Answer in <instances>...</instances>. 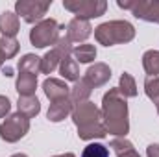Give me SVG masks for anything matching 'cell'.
<instances>
[{"instance_id":"d6986e66","label":"cell","mask_w":159,"mask_h":157,"mask_svg":"<svg viewBox=\"0 0 159 157\" xmlns=\"http://www.w3.org/2000/svg\"><path fill=\"white\" fill-rule=\"evenodd\" d=\"M106 131H107V129L96 122V124H93V126H85V128H80V137H81V139L104 137V135H106Z\"/></svg>"},{"instance_id":"4fadbf2b","label":"cell","mask_w":159,"mask_h":157,"mask_svg":"<svg viewBox=\"0 0 159 157\" xmlns=\"http://www.w3.org/2000/svg\"><path fill=\"white\" fill-rule=\"evenodd\" d=\"M69 111H70V102L69 100H56L52 105H50V109H48V118L52 120V122H59V120H63V118L69 115Z\"/></svg>"},{"instance_id":"1f68e13d","label":"cell","mask_w":159,"mask_h":157,"mask_svg":"<svg viewBox=\"0 0 159 157\" xmlns=\"http://www.w3.org/2000/svg\"><path fill=\"white\" fill-rule=\"evenodd\" d=\"M2 61H4V56H2V54H0V65H2Z\"/></svg>"},{"instance_id":"6da1fadb","label":"cell","mask_w":159,"mask_h":157,"mask_svg":"<svg viewBox=\"0 0 159 157\" xmlns=\"http://www.w3.org/2000/svg\"><path fill=\"white\" fill-rule=\"evenodd\" d=\"M104 113H106V129L115 135L128 133V120H126V102L119 98V91L113 89L104 96Z\"/></svg>"},{"instance_id":"d6a6232c","label":"cell","mask_w":159,"mask_h":157,"mask_svg":"<svg viewBox=\"0 0 159 157\" xmlns=\"http://www.w3.org/2000/svg\"><path fill=\"white\" fill-rule=\"evenodd\" d=\"M13 157H26V155H13Z\"/></svg>"},{"instance_id":"3957f363","label":"cell","mask_w":159,"mask_h":157,"mask_svg":"<svg viewBox=\"0 0 159 157\" xmlns=\"http://www.w3.org/2000/svg\"><path fill=\"white\" fill-rule=\"evenodd\" d=\"M28 131V118L22 115H13L0 126V135L7 142H15Z\"/></svg>"},{"instance_id":"ffe728a7","label":"cell","mask_w":159,"mask_h":157,"mask_svg":"<svg viewBox=\"0 0 159 157\" xmlns=\"http://www.w3.org/2000/svg\"><path fill=\"white\" fill-rule=\"evenodd\" d=\"M57 61H61L59 54H57L56 50L48 52V54L44 56V59H41V70H43V72H46V74H50V72H52V70L56 69Z\"/></svg>"},{"instance_id":"2e32d148","label":"cell","mask_w":159,"mask_h":157,"mask_svg":"<svg viewBox=\"0 0 159 157\" xmlns=\"http://www.w3.org/2000/svg\"><path fill=\"white\" fill-rule=\"evenodd\" d=\"M74 56L78 57L80 63H89V61H93L96 57V50H94L93 44H81L74 50Z\"/></svg>"},{"instance_id":"4dcf8cb0","label":"cell","mask_w":159,"mask_h":157,"mask_svg":"<svg viewBox=\"0 0 159 157\" xmlns=\"http://www.w3.org/2000/svg\"><path fill=\"white\" fill-rule=\"evenodd\" d=\"M59 157H74L72 154H67V155H59Z\"/></svg>"},{"instance_id":"5bb4252c","label":"cell","mask_w":159,"mask_h":157,"mask_svg":"<svg viewBox=\"0 0 159 157\" xmlns=\"http://www.w3.org/2000/svg\"><path fill=\"white\" fill-rule=\"evenodd\" d=\"M39 109H41V105H39L37 98H34V96H20V100H19V113L22 117H26V118L34 117V115L39 113Z\"/></svg>"},{"instance_id":"e0dca14e","label":"cell","mask_w":159,"mask_h":157,"mask_svg":"<svg viewBox=\"0 0 159 157\" xmlns=\"http://www.w3.org/2000/svg\"><path fill=\"white\" fill-rule=\"evenodd\" d=\"M144 69L150 76L159 74V52H146L144 54Z\"/></svg>"},{"instance_id":"9c48e42d","label":"cell","mask_w":159,"mask_h":157,"mask_svg":"<svg viewBox=\"0 0 159 157\" xmlns=\"http://www.w3.org/2000/svg\"><path fill=\"white\" fill-rule=\"evenodd\" d=\"M91 35V26L85 19H74L69 24V39L72 41H83Z\"/></svg>"},{"instance_id":"484cf974","label":"cell","mask_w":159,"mask_h":157,"mask_svg":"<svg viewBox=\"0 0 159 157\" xmlns=\"http://www.w3.org/2000/svg\"><path fill=\"white\" fill-rule=\"evenodd\" d=\"M111 146L119 152V155H122V154H126V152H131L133 148H131V144L129 142H124V141H113L111 142Z\"/></svg>"},{"instance_id":"d4e9b609","label":"cell","mask_w":159,"mask_h":157,"mask_svg":"<svg viewBox=\"0 0 159 157\" xmlns=\"http://www.w3.org/2000/svg\"><path fill=\"white\" fill-rule=\"evenodd\" d=\"M146 94L156 100L159 105V78H148L146 79Z\"/></svg>"},{"instance_id":"ac0fdd59","label":"cell","mask_w":159,"mask_h":157,"mask_svg":"<svg viewBox=\"0 0 159 157\" xmlns=\"http://www.w3.org/2000/svg\"><path fill=\"white\" fill-rule=\"evenodd\" d=\"M17 50H19V43L13 39V37H4V39H0V54L4 56V59L15 56Z\"/></svg>"},{"instance_id":"cb8c5ba5","label":"cell","mask_w":159,"mask_h":157,"mask_svg":"<svg viewBox=\"0 0 159 157\" xmlns=\"http://www.w3.org/2000/svg\"><path fill=\"white\" fill-rule=\"evenodd\" d=\"M89 87H91V85H89L85 79H81L80 83H76V87L72 89V98H74V100H80V102L85 100V98L89 96V92H91Z\"/></svg>"},{"instance_id":"83f0119b","label":"cell","mask_w":159,"mask_h":157,"mask_svg":"<svg viewBox=\"0 0 159 157\" xmlns=\"http://www.w3.org/2000/svg\"><path fill=\"white\" fill-rule=\"evenodd\" d=\"M148 157H159V144L148 146Z\"/></svg>"},{"instance_id":"52a82bcc","label":"cell","mask_w":159,"mask_h":157,"mask_svg":"<svg viewBox=\"0 0 159 157\" xmlns=\"http://www.w3.org/2000/svg\"><path fill=\"white\" fill-rule=\"evenodd\" d=\"M74 122L78 124V128L85 126H93L98 122V111L93 104H80V107L74 111Z\"/></svg>"},{"instance_id":"30bf717a","label":"cell","mask_w":159,"mask_h":157,"mask_svg":"<svg viewBox=\"0 0 159 157\" xmlns=\"http://www.w3.org/2000/svg\"><path fill=\"white\" fill-rule=\"evenodd\" d=\"M44 92H46V96L50 98V100H63L67 94H69V87L63 83V81H59V79H46L44 81Z\"/></svg>"},{"instance_id":"5b68a950","label":"cell","mask_w":159,"mask_h":157,"mask_svg":"<svg viewBox=\"0 0 159 157\" xmlns=\"http://www.w3.org/2000/svg\"><path fill=\"white\" fill-rule=\"evenodd\" d=\"M67 9L74 11L78 19H89V17H100L106 11V2L102 0H91V2H65L63 4Z\"/></svg>"},{"instance_id":"8fae6325","label":"cell","mask_w":159,"mask_h":157,"mask_svg":"<svg viewBox=\"0 0 159 157\" xmlns=\"http://www.w3.org/2000/svg\"><path fill=\"white\" fill-rule=\"evenodd\" d=\"M0 30H2V34L6 37H13L19 32V19H17V15L11 13V11L2 13V17H0Z\"/></svg>"},{"instance_id":"277c9868","label":"cell","mask_w":159,"mask_h":157,"mask_svg":"<svg viewBox=\"0 0 159 157\" xmlns=\"http://www.w3.org/2000/svg\"><path fill=\"white\" fill-rule=\"evenodd\" d=\"M56 35H57V24H56V20H43L41 24H37L32 30L30 39L34 43V46L43 48L46 44H52L56 41Z\"/></svg>"},{"instance_id":"f546056e","label":"cell","mask_w":159,"mask_h":157,"mask_svg":"<svg viewBox=\"0 0 159 157\" xmlns=\"http://www.w3.org/2000/svg\"><path fill=\"white\" fill-rule=\"evenodd\" d=\"M4 74H6V76H11V69H9V67H6V69H4Z\"/></svg>"},{"instance_id":"603a6c76","label":"cell","mask_w":159,"mask_h":157,"mask_svg":"<svg viewBox=\"0 0 159 157\" xmlns=\"http://www.w3.org/2000/svg\"><path fill=\"white\" fill-rule=\"evenodd\" d=\"M120 92H124V96H135L137 91H135V83L129 74H124L120 78Z\"/></svg>"},{"instance_id":"7c38bea8","label":"cell","mask_w":159,"mask_h":157,"mask_svg":"<svg viewBox=\"0 0 159 157\" xmlns=\"http://www.w3.org/2000/svg\"><path fill=\"white\" fill-rule=\"evenodd\" d=\"M35 85H37V79L34 74L20 72V76L17 79V91L20 96H32L35 92Z\"/></svg>"},{"instance_id":"9a60e30c","label":"cell","mask_w":159,"mask_h":157,"mask_svg":"<svg viewBox=\"0 0 159 157\" xmlns=\"http://www.w3.org/2000/svg\"><path fill=\"white\" fill-rule=\"evenodd\" d=\"M39 69H41V59L37 56L28 54V56H24V57L19 61V70H20V72H28V74L37 76V70H39Z\"/></svg>"},{"instance_id":"836d02e7","label":"cell","mask_w":159,"mask_h":157,"mask_svg":"<svg viewBox=\"0 0 159 157\" xmlns=\"http://www.w3.org/2000/svg\"><path fill=\"white\" fill-rule=\"evenodd\" d=\"M157 109H159V105H157Z\"/></svg>"},{"instance_id":"7402d4cb","label":"cell","mask_w":159,"mask_h":157,"mask_svg":"<svg viewBox=\"0 0 159 157\" xmlns=\"http://www.w3.org/2000/svg\"><path fill=\"white\" fill-rule=\"evenodd\" d=\"M61 74L67 79H78V67L74 61H70L69 57L63 59V65H61Z\"/></svg>"},{"instance_id":"8992f818","label":"cell","mask_w":159,"mask_h":157,"mask_svg":"<svg viewBox=\"0 0 159 157\" xmlns=\"http://www.w3.org/2000/svg\"><path fill=\"white\" fill-rule=\"evenodd\" d=\"M52 2H17V13L22 15L24 20L28 22H35L46 13V9L50 7Z\"/></svg>"},{"instance_id":"7a4b0ae2","label":"cell","mask_w":159,"mask_h":157,"mask_svg":"<svg viewBox=\"0 0 159 157\" xmlns=\"http://www.w3.org/2000/svg\"><path fill=\"white\" fill-rule=\"evenodd\" d=\"M133 26L129 22H106L96 28V39L106 46H111L115 43H124V41L133 39Z\"/></svg>"},{"instance_id":"f1b7e54d","label":"cell","mask_w":159,"mask_h":157,"mask_svg":"<svg viewBox=\"0 0 159 157\" xmlns=\"http://www.w3.org/2000/svg\"><path fill=\"white\" fill-rule=\"evenodd\" d=\"M120 157H139V155H137V154H135V152L131 150V152H126V154H122Z\"/></svg>"},{"instance_id":"44dd1931","label":"cell","mask_w":159,"mask_h":157,"mask_svg":"<svg viewBox=\"0 0 159 157\" xmlns=\"http://www.w3.org/2000/svg\"><path fill=\"white\" fill-rule=\"evenodd\" d=\"M81 157H109V152L104 144H89L83 150Z\"/></svg>"},{"instance_id":"4316f807","label":"cell","mask_w":159,"mask_h":157,"mask_svg":"<svg viewBox=\"0 0 159 157\" xmlns=\"http://www.w3.org/2000/svg\"><path fill=\"white\" fill-rule=\"evenodd\" d=\"M9 111V100L6 96H0V117H4Z\"/></svg>"},{"instance_id":"ba28073f","label":"cell","mask_w":159,"mask_h":157,"mask_svg":"<svg viewBox=\"0 0 159 157\" xmlns=\"http://www.w3.org/2000/svg\"><path fill=\"white\" fill-rule=\"evenodd\" d=\"M111 76V70L106 67V65H94L87 70V76H85V81L91 85V87H96V85H102L106 83Z\"/></svg>"}]
</instances>
